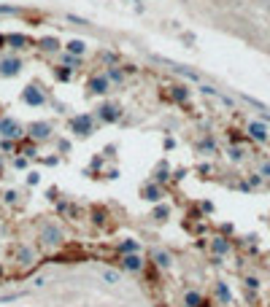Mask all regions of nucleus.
Returning a JSON list of instances; mask_svg holds the SVG:
<instances>
[{
    "instance_id": "obj_37",
    "label": "nucleus",
    "mask_w": 270,
    "mask_h": 307,
    "mask_svg": "<svg viewBox=\"0 0 270 307\" xmlns=\"http://www.w3.org/2000/svg\"><path fill=\"white\" fill-rule=\"evenodd\" d=\"M243 283H246V289H260V280H257V278H243Z\"/></svg>"
},
{
    "instance_id": "obj_23",
    "label": "nucleus",
    "mask_w": 270,
    "mask_h": 307,
    "mask_svg": "<svg viewBox=\"0 0 270 307\" xmlns=\"http://www.w3.org/2000/svg\"><path fill=\"white\" fill-rule=\"evenodd\" d=\"M89 218H92V224H95V226H105V224H108V210L100 208V205H95V208L89 210Z\"/></svg>"
},
{
    "instance_id": "obj_2",
    "label": "nucleus",
    "mask_w": 270,
    "mask_h": 307,
    "mask_svg": "<svg viewBox=\"0 0 270 307\" xmlns=\"http://www.w3.org/2000/svg\"><path fill=\"white\" fill-rule=\"evenodd\" d=\"M68 130L78 138H89L95 132V116L92 113H78V116H73L68 122Z\"/></svg>"
},
{
    "instance_id": "obj_35",
    "label": "nucleus",
    "mask_w": 270,
    "mask_h": 307,
    "mask_svg": "<svg viewBox=\"0 0 270 307\" xmlns=\"http://www.w3.org/2000/svg\"><path fill=\"white\" fill-rule=\"evenodd\" d=\"M27 183H30V186L41 183V172H35V170H32V172H27Z\"/></svg>"
},
{
    "instance_id": "obj_8",
    "label": "nucleus",
    "mask_w": 270,
    "mask_h": 307,
    "mask_svg": "<svg viewBox=\"0 0 270 307\" xmlns=\"http://www.w3.org/2000/svg\"><path fill=\"white\" fill-rule=\"evenodd\" d=\"M46 92L41 89V86H35V84H30L27 89H22V103L24 105H30V108H41V105H46Z\"/></svg>"
},
{
    "instance_id": "obj_42",
    "label": "nucleus",
    "mask_w": 270,
    "mask_h": 307,
    "mask_svg": "<svg viewBox=\"0 0 270 307\" xmlns=\"http://www.w3.org/2000/svg\"><path fill=\"white\" fill-rule=\"evenodd\" d=\"M200 92H203V95H219V92H216L214 86H208V84H203V86H200Z\"/></svg>"
},
{
    "instance_id": "obj_46",
    "label": "nucleus",
    "mask_w": 270,
    "mask_h": 307,
    "mask_svg": "<svg viewBox=\"0 0 270 307\" xmlns=\"http://www.w3.org/2000/svg\"><path fill=\"white\" fill-rule=\"evenodd\" d=\"M257 5H262V8L270 11V0H257Z\"/></svg>"
},
{
    "instance_id": "obj_20",
    "label": "nucleus",
    "mask_w": 270,
    "mask_h": 307,
    "mask_svg": "<svg viewBox=\"0 0 270 307\" xmlns=\"http://www.w3.org/2000/svg\"><path fill=\"white\" fill-rule=\"evenodd\" d=\"M116 251L119 253H141V243H138L135 237H124L116 243Z\"/></svg>"
},
{
    "instance_id": "obj_24",
    "label": "nucleus",
    "mask_w": 270,
    "mask_h": 307,
    "mask_svg": "<svg viewBox=\"0 0 270 307\" xmlns=\"http://www.w3.org/2000/svg\"><path fill=\"white\" fill-rule=\"evenodd\" d=\"M151 175H154V181H157V183H162V186H165V181L170 178V164L165 162V159H162V162L154 167V172H151Z\"/></svg>"
},
{
    "instance_id": "obj_25",
    "label": "nucleus",
    "mask_w": 270,
    "mask_h": 307,
    "mask_svg": "<svg viewBox=\"0 0 270 307\" xmlns=\"http://www.w3.org/2000/svg\"><path fill=\"white\" fill-rule=\"evenodd\" d=\"M81 59L84 57H76V54H68V51H65V54H60V62L57 65H65V68H70V70H78L81 68Z\"/></svg>"
},
{
    "instance_id": "obj_7",
    "label": "nucleus",
    "mask_w": 270,
    "mask_h": 307,
    "mask_svg": "<svg viewBox=\"0 0 270 307\" xmlns=\"http://www.w3.org/2000/svg\"><path fill=\"white\" fill-rule=\"evenodd\" d=\"M111 86H114V84H111V78L108 76H105V73H95V76H89L87 78V89H89V95H108V92H111Z\"/></svg>"
},
{
    "instance_id": "obj_11",
    "label": "nucleus",
    "mask_w": 270,
    "mask_h": 307,
    "mask_svg": "<svg viewBox=\"0 0 270 307\" xmlns=\"http://www.w3.org/2000/svg\"><path fill=\"white\" fill-rule=\"evenodd\" d=\"M22 73V59L19 57H3L0 59V78H14Z\"/></svg>"
},
{
    "instance_id": "obj_1",
    "label": "nucleus",
    "mask_w": 270,
    "mask_h": 307,
    "mask_svg": "<svg viewBox=\"0 0 270 307\" xmlns=\"http://www.w3.org/2000/svg\"><path fill=\"white\" fill-rule=\"evenodd\" d=\"M38 240H41L43 245H49V248H62L65 245V232L60 229V224L43 221L41 226H38Z\"/></svg>"
},
{
    "instance_id": "obj_13",
    "label": "nucleus",
    "mask_w": 270,
    "mask_h": 307,
    "mask_svg": "<svg viewBox=\"0 0 270 307\" xmlns=\"http://www.w3.org/2000/svg\"><path fill=\"white\" fill-rule=\"evenodd\" d=\"M208 248H211V253H214L216 259H222V256H227V253L233 251V243H230L225 235H216V237H211Z\"/></svg>"
},
{
    "instance_id": "obj_40",
    "label": "nucleus",
    "mask_w": 270,
    "mask_h": 307,
    "mask_svg": "<svg viewBox=\"0 0 270 307\" xmlns=\"http://www.w3.org/2000/svg\"><path fill=\"white\" fill-rule=\"evenodd\" d=\"M103 154H105V156H116V143H108Z\"/></svg>"
},
{
    "instance_id": "obj_31",
    "label": "nucleus",
    "mask_w": 270,
    "mask_h": 307,
    "mask_svg": "<svg viewBox=\"0 0 270 307\" xmlns=\"http://www.w3.org/2000/svg\"><path fill=\"white\" fill-rule=\"evenodd\" d=\"M0 151H5V154H14L16 151V143L11 138H0Z\"/></svg>"
},
{
    "instance_id": "obj_6",
    "label": "nucleus",
    "mask_w": 270,
    "mask_h": 307,
    "mask_svg": "<svg viewBox=\"0 0 270 307\" xmlns=\"http://www.w3.org/2000/svg\"><path fill=\"white\" fill-rule=\"evenodd\" d=\"M0 138L19 140V138H24V127L11 116H0Z\"/></svg>"
},
{
    "instance_id": "obj_22",
    "label": "nucleus",
    "mask_w": 270,
    "mask_h": 307,
    "mask_svg": "<svg viewBox=\"0 0 270 307\" xmlns=\"http://www.w3.org/2000/svg\"><path fill=\"white\" fill-rule=\"evenodd\" d=\"M38 49L46 51V54H51V51H60V38H54V35L38 38Z\"/></svg>"
},
{
    "instance_id": "obj_19",
    "label": "nucleus",
    "mask_w": 270,
    "mask_h": 307,
    "mask_svg": "<svg viewBox=\"0 0 270 307\" xmlns=\"http://www.w3.org/2000/svg\"><path fill=\"white\" fill-rule=\"evenodd\" d=\"M8 46L14 51H22V49H30L32 41H30L27 35H22V32H14V35H8Z\"/></svg>"
},
{
    "instance_id": "obj_18",
    "label": "nucleus",
    "mask_w": 270,
    "mask_h": 307,
    "mask_svg": "<svg viewBox=\"0 0 270 307\" xmlns=\"http://www.w3.org/2000/svg\"><path fill=\"white\" fill-rule=\"evenodd\" d=\"M184 307H211V302L200 291H187L184 294Z\"/></svg>"
},
{
    "instance_id": "obj_45",
    "label": "nucleus",
    "mask_w": 270,
    "mask_h": 307,
    "mask_svg": "<svg viewBox=\"0 0 270 307\" xmlns=\"http://www.w3.org/2000/svg\"><path fill=\"white\" fill-rule=\"evenodd\" d=\"M8 46V35H0V49H5Z\"/></svg>"
},
{
    "instance_id": "obj_28",
    "label": "nucleus",
    "mask_w": 270,
    "mask_h": 307,
    "mask_svg": "<svg viewBox=\"0 0 270 307\" xmlns=\"http://www.w3.org/2000/svg\"><path fill=\"white\" fill-rule=\"evenodd\" d=\"M197 151H203V154H211V156H214V154L219 151V149H216V143H214V140H211V138H203L200 143H197Z\"/></svg>"
},
{
    "instance_id": "obj_39",
    "label": "nucleus",
    "mask_w": 270,
    "mask_h": 307,
    "mask_svg": "<svg viewBox=\"0 0 270 307\" xmlns=\"http://www.w3.org/2000/svg\"><path fill=\"white\" fill-rule=\"evenodd\" d=\"M100 59H105V62H108V68H111V65H116V54H111V51L100 54Z\"/></svg>"
},
{
    "instance_id": "obj_14",
    "label": "nucleus",
    "mask_w": 270,
    "mask_h": 307,
    "mask_svg": "<svg viewBox=\"0 0 270 307\" xmlns=\"http://www.w3.org/2000/svg\"><path fill=\"white\" fill-rule=\"evenodd\" d=\"M149 262L154 264L157 270H170V267H173V253L165 251V248H157V251H151Z\"/></svg>"
},
{
    "instance_id": "obj_3",
    "label": "nucleus",
    "mask_w": 270,
    "mask_h": 307,
    "mask_svg": "<svg viewBox=\"0 0 270 307\" xmlns=\"http://www.w3.org/2000/svg\"><path fill=\"white\" fill-rule=\"evenodd\" d=\"M116 264H119L122 272H130V275H141V272L146 270V262H143L141 253H119Z\"/></svg>"
},
{
    "instance_id": "obj_4",
    "label": "nucleus",
    "mask_w": 270,
    "mask_h": 307,
    "mask_svg": "<svg viewBox=\"0 0 270 307\" xmlns=\"http://www.w3.org/2000/svg\"><path fill=\"white\" fill-rule=\"evenodd\" d=\"M246 138L254 140V143H268L270 140V127L265 122H260V119H252V122L246 124Z\"/></svg>"
},
{
    "instance_id": "obj_36",
    "label": "nucleus",
    "mask_w": 270,
    "mask_h": 307,
    "mask_svg": "<svg viewBox=\"0 0 270 307\" xmlns=\"http://www.w3.org/2000/svg\"><path fill=\"white\" fill-rule=\"evenodd\" d=\"M14 167L24 170V167H27V156H14Z\"/></svg>"
},
{
    "instance_id": "obj_27",
    "label": "nucleus",
    "mask_w": 270,
    "mask_h": 307,
    "mask_svg": "<svg viewBox=\"0 0 270 307\" xmlns=\"http://www.w3.org/2000/svg\"><path fill=\"white\" fill-rule=\"evenodd\" d=\"M65 51H68V54H76V57H84L87 54V41H70L68 46H65Z\"/></svg>"
},
{
    "instance_id": "obj_17",
    "label": "nucleus",
    "mask_w": 270,
    "mask_h": 307,
    "mask_svg": "<svg viewBox=\"0 0 270 307\" xmlns=\"http://www.w3.org/2000/svg\"><path fill=\"white\" fill-rule=\"evenodd\" d=\"M214 299H216L219 305H233V291L227 289V283L216 280V283H214Z\"/></svg>"
},
{
    "instance_id": "obj_38",
    "label": "nucleus",
    "mask_w": 270,
    "mask_h": 307,
    "mask_svg": "<svg viewBox=\"0 0 270 307\" xmlns=\"http://www.w3.org/2000/svg\"><path fill=\"white\" fill-rule=\"evenodd\" d=\"M260 175H262V178H270V159L260 164Z\"/></svg>"
},
{
    "instance_id": "obj_47",
    "label": "nucleus",
    "mask_w": 270,
    "mask_h": 307,
    "mask_svg": "<svg viewBox=\"0 0 270 307\" xmlns=\"http://www.w3.org/2000/svg\"><path fill=\"white\" fill-rule=\"evenodd\" d=\"M5 175V162H3V156H0V178Z\"/></svg>"
},
{
    "instance_id": "obj_10",
    "label": "nucleus",
    "mask_w": 270,
    "mask_h": 307,
    "mask_svg": "<svg viewBox=\"0 0 270 307\" xmlns=\"http://www.w3.org/2000/svg\"><path fill=\"white\" fill-rule=\"evenodd\" d=\"M141 197L146 199V202H154L157 205V202H162V197H165V186L157 183L154 178H149V181L141 186Z\"/></svg>"
},
{
    "instance_id": "obj_12",
    "label": "nucleus",
    "mask_w": 270,
    "mask_h": 307,
    "mask_svg": "<svg viewBox=\"0 0 270 307\" xmlns=\"http://www.w3.org/2000/svg\"><path fill=\"white\" fill-rule=\"evenodd\" d=\"M165 97L170 100V103H176V105H187L189 97H192V89L184 86V84H176V86H170V89H168Z\"/></svg>"
},
{
    "instance_id": "obj_34",
    "label": "nucleus",
    "mask_w": 270,
    "mask_h": 307,
    "mask_svg": "<svg viewBox=\"0 0 270 307\" xmlns=\"http://www.w3.org/2000/svg\"><path fill=\"white\" fill-rule=\"evenodd\" d=\"M57 151H62V154H68V151H70V140H68V138H62V140H57Z\"/></svg>"
},
{
    "instance_id": "obj_16",
    "label": "nucleus",
    "mask_w": 270,
    "mask_h": 307,
    "mask_svg": "<svg viewBox=\"0 0 270 307\" xmlns=\"http://www.w3.org/2000/svg\"><path fill=\"white\" fill-rule=\"evenodd\" d=\"M16 262L22 264V267H32L38 262V253L30 248V245H24V243H19L16 245Z\"/></svg>"
},
{
    "instance_id": "obj_33",
    "label": "nucleus",
    "mask_w": 270,
    "mask_h": 307,
    "mask_svg": "<svg viewBox=\"0 0 270 307\" xmlns=\"http://www.w3.org/2000/svg\"><path fill=\"white\" fill-rule=\"evenodd\" d=\"M227 156L233 159V162H241V159H243V149H238V146H233V149L227 151Z\"/></svg>"
},
{
    "instance_id": "obj_32",
    "label": "nucleus",
    "mask_w": 270,
    "mask_h": 307,
    "mask_svg": "<svg viewBox=\"0 0 270 307\" xmlns=\"http://www.w3.org/2000/svg\"><path fill=\"white\" fill-rule=\"evenodd\" d=\"M176 73H181L184 78H189V81H200V73H195V70H189V68H173Z\"/></svg>"
},
{
    "instance_id": "obj_41",
    "label": "nucleus",
    "mask_w": 270,
    "mask_h": 307,
    "mask_svg": "<svg viewBox=\"0 0 270 307\" xmlns=\"http://www.w3.org/2000/svg\"><path fill=\"white\" fill-rule=\"evenodd\" d=\"M32 286H35V289H43V286H46V275H38L35 280H32Z\"/></svg>"
},
{
    "instance_id": "obj_29",
    "label": "nucleus",
    "mask_w": 270,
    "mask_h": 307,
    "mask_svg": "<svg viewBox=\"0 0 270 307\" xmlns=\"http://www.w3.org/2000/svg\"><path fill=\"white\" fill-rule=\"evenodd\" d=\"M54 76L60 78V81H70V78H73V70L65 68V65H54Z\"/></svg>"
},
{
    "instance_id": "obj_15",
    "label": "nucleus",
    "mask_w": 270,
    "mask_h": 307,
    "mask_svg": "<svg viewBox=\"0 0 270 307\" xmlns=\"http://www.w3.org/2000/svg\"><path fill=\"white\" fill-rule=\"evenodd\" d=\"M122 278H124V272L119 270V267H111V264L100 267V280H103L105 286H119Z\"/></svg>"
},
{
    "instance_id": "obj_30",
    "label": "nucleus",
    "mask_w": 270,
    "mask_h": 307,
    "mask_svg": "<svg viewBox=\"0 0 270 307\" xmlns=\"http://www.w3.org/2000/svg\"><path fill=\"white\" fill-rule=\"evenodd\" d=\"M3 202H5V205H16V202H19V191H16V189L3 191Z\"/></svg>"
},
{
    "instance_id": "obj_26",
    "label": "nucleus",
    "mask_w": 270,
    "mask_h": 307,
    "mask_svg": "<svg viewBox=\"0 0 270 307\" xmlns=\"http://www.w3.org/2000/svg\"><path fill=\"white\" fill-rule=\"evenodd\" d=\"M105 76L111 78V84H124V68L122 65H111V68H105Z\"/></svg>"
},
{
    "instance_id": "obj_21",
    "label": "nucleus",
    "mask_w": 270,
    "mask_h": 307,
    "mask_svg": "<svg viewBox=\"0 0 270 307\" xmlns=\"http://www.w3.org/2000/svg\"><path fill=\"white\" fill-rule=\"evenodd\" d=\"M151 218H154L157 224H165L168 218H170V205L168 202H157L154 210H151Z\"/></svg>"
},
{
    "instance_id": "obj_44",
    "label": "nucleus",
    "mask_w": 270,
    "mask_h": 307,
    "mask_svg": "<svg viewBox=\"0 0 270 307\" xmlns=\"http://www.w3.org/2000/svg\"><path fill=\"white\" fill-rule=\"evenodd\" d=\"M203 213H214V205H211V202H203Z\"/></svg>"
},
{
    "instance_id": "obj_5",
    "label": "nucleus",
    "mask_w": 270,
    "mask_h": 307,
    "mask_svg": "<svg viewBox=\"0 0 270 307\" xmlns=\"http://www.w3.org/2000/svg\"><path fill=\"white\" fill-rule=\"evenodd\" d=\"M24 135L30 140H35V143H46V140L51 138V124L49 122H32L24 127Z\"/></svg>"
},
{
    "instance_id": "obj_9",
    "label": "nucleus",
    "mask_w": 270,
    "mask_h": 307,
    "mask_svg": "<svg viewBox=\"0 0 270 307\" xmlns=\"http://www.w3.org/2000/svg\"><path fill=\"white\" fill-rule=\"evenodd\" d=\"M97 119H100L103 124H116L122 119V108L116 103H105L103 100V103L97 105Z\"/></svg>"
},
{
    "instance_id": "obj_43",
    "label": "nucleus",
    "mask_w": 270,
    "mask_h": 307,
    "mask_svg": "<svg viewBox=\"0 0 270 307\" xmlns=\"http://www.w3.org/2000/svg\"><path fill=\"white\" fill-rule=\"evenodd\" d=\"M19 8H14V5H0V14H16Z\"/></svg>"
}]
</instances>
